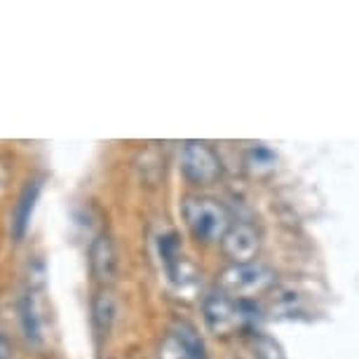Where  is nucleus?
Instances as JSON below:
<instances>
[{
	"mask_svg": "<svg viewBox=\"0 0 359 359\" xmlns=\"http://www.w3.org/2000/svg\"><path fill=\"white\" fill-rule=\"evenodd\" d=\"M202 313H205L209 331L219 336H228L233 331L245 329L249 322H254L259 308L252 301H240V298H230L223 291H216V294H209L205 298Z\"/></svg>",
	"mask_w": 359,
	"mask_h": 359,
	"instance_id": "nucleus-1",
	"label": "nucleus"
},
{
	"mask_svg": "<svg viewBox=\"0 0 359 359\" xmlns=\"http://www.w3.org/2000/svg\"><path fill=\"white\" fill-rule=\"evenodd\" d=\"M181 209L188 230L202 242L223 240V235L230 230L228 212L212 198H186Z\"/></svg>",
	"mask_w": 359,
	"mask_h": 359,
	"instance_id": "nucleus-2",
	"label": "nucleus"
},
{
	"mask_svg": "<svg viewBox=\"0 0 359 359\" xmlns=\"http://www.w3.org/2000/svg\"><path fill=\"white\" fill-rule=\"evenodd\" d=\"M219 291L230 298L240 301H252L254 296L266 294L275 284V273L263 263H242V266H230L219 275Z\"/></svg>",
	"mask_w": 359,
	"mask_h": 359,
	"instance_id": "nucleus-3",
	"label": "nucleus"
},
{
	"mask_svg": "<svg viewBox=\"0 0 359 359\" xmlns=\"http://www.w3.org/2000/svg\"><path fill=\"white\" fill-rule=\"evenodd\" d=\"M181 172L191 184L207 186L219 179L221 174V160L212 148L202 141H188L181 148Z\"/></svg>",
	"mask_w": 359,
	"mask_h": 359,
	"instance_id": "nucleus-4",
	"label": "nucleus"
},
{
	"mask_svg": "<svg viewBox=\"0 0 359 359\" xmlns=\"http://www.w3.org/2000/svg\"><path fill=\"white\" fill-rule=\"evenodd\" d=\"M158 359H205V345L191 324L181 322L162 338Z\"/></svg>",
	"mask_w": 359,
	"mask_h": 359,
	"instance_id": "nucleus-5",
	"label": "nucleus"
},
{
	"mask_svg": "<svg viewBox=\"0 0 359 359\" xmlns=\"http://www.w3.org/2000/svg\"><path fill=\"white\" fill-rule=\"evenodd\" d=\"M259 247H261V237H259V233H256V228L249 226V223L230 226V230L223 235V240H221L223 254L233 261V266L254 263L256 254H259Z\"/></svg>",
	"mask_w": 359,
	"mask_h": 359,
	"instance_id": "nucleus-6",
	"label": "nucleus"
},
{
	"mask_svg": "<svg viewBox=\"0 0 359 359\" xmlns=\"http://www.w3.org/2000/svg\"><path fill=\"white\" fill-rule=\"evenodd\" d=\"M90 270L94 275V280L99 284L115 282L118 277V249H115L113 237L108 233H99L90 245Z\"/></svg>",
	"mask_w": 359,
	"mask_h": 359,
	"instance_id": "nucleus-7",
	"label": "nucleus"
},
{
	"mask_svg": "<svg viewBox=\"0 0 359 359\" xmlns=\"http://www.w3.org/2000/svg\"><path fill=\"white\" fill-rule=\"evenodd\" d=\"M19 324L26 336V341L33 345H40L45 338V320H43V308H40L38 289L29 287L19 298Z\"/></svg>",
	"mask_w": 359,
	"mask_h": 359,
	"instance_id": "nucleus-8",
	"label": "nucleus"
},
{
	"mask_svg": "<svg viewBox=\"0 0 359 359\" xmlns=\"http://www.w3.org/2000/svg\"><path fill=\"white\" fill-rule=\"evenodd\" d=\"M40 193H43V179H31L29 184L22 188L15 205V212H12V240L22 242L26 237V230H29L31 216L36 212V205L40 200Z\"/></svg>",
	"mask_w": 359,
	"mask_h": 359,
	"instance_id": "nucleus-9",
	"label": "nucleus"
},
{
	"mask_svg": "<svg viewBox=\"0 0 359 359\" xmlns=\"http://www.w3.org/2000/svg\"><path fill=\"white\" fill-rule=\"evenodd\" d=\"M115 315H118V301H115L113 291L101 289L92 301V327L99 341H104L111 334Z\"/></svg>",
	"mask_w": 359,
	"mask_h": 359,
	"instance_id": "nucleus-10",
	"label": "nucleus"
},
{
	"mask_svg": "<svg viewBox=\"0 0 359 359\" xmlns=\"http://www.w3.org/2000/svg\"><path fill=\"white\" fill-rule=\"evenodd\" d=\"M254 355H256V359H284L280 343L273 341L270 336H263V334L254 338Z\"/></svg>",
	"mask_w": 359,
	"mask_h": 359,
	"instance_id": "nucleus-11",
	"label": "nucleus"
},
{
	"mask_svg": "<svg viewBox=\"0 0 359 359\" xmlns=\"http://www.w3.org/2000/svg\"><path fill=\"white\" fill-rule=\"evenodd\" d=\"M15 341L5 331H0V359H15Z\"/></svg>",
	"mask_w": 359,
	"mask_h": 359,
	"instance_id": "nucleus-12",
	"label": "nucleus"
}]
</instances>
